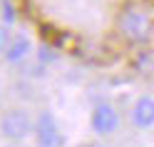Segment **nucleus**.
<instances>
[{"mask_svg":"<svg viewBox=\"0 0 154 147\" xmlns=\"http://www.w3.org/2000/svg\"><path fill=\"white\" fill-rule=\"evenodd\" d=\"M8 43H10V27L8 23H0V53H5Z\"/></svg>","mask_w":154,"mask_h":147,"instance_id":"nucleus-7","label":"nucleus"},{"mask_svg":"<svg viewBox=\"0 0 154 147\" xmlns=\"http://www.w3.org/2000/svg\"><path fill=\"white\" fill-rule=\"evenodd\" d=\"M32 117L27 110H23V107H10V110H5L3 117H0V135L5 137V140L10 142H20L25 140L27 135L32 132Z\"/></svg>","mask_w":154,"mask_h":147,"instance_id":"nucleus-1","label":"nucleus"},{"mask_svg":"<svg viewBox=\"0 0 154 147\" xmlns=\"http://www.w3.org/2000/svg\"><path fill=\"white\" fill-rule=\"evenodd\" d=\"M90 127H92L97 135H112V132L119 127V112L114 110L112 105L100 102V105L92 110V115H90Z\"/></svg>","mask_w":154,"mask_h":147,"instance_id":"nucleus-4","label":"nucleus"},{"mask_svg":"<svg viewBox=\"0 0 154 147\" xmlns=\"http://www.w3.org/2000/svg\"><path fill=\"white\" fill-rule=\"evenodd\" d=\"M0 8H3V0H0Z\"/></svg>","mask_w":154,"mask_h":147,"instance_id":"nucleus-8","label":"nucleus"},{"mask_svg":"<svg viewBox=\"0 0 154 147\" xmlns=\"http://www.w3.org/2000/svg\"><path fill=\"white\" fill-rule=\"evenodd\" d=\"M129 117H132V125L137 130H149V127H154V97H149V95L139 97L132 105Z\"/></svg>","mask_w":154,"mask_h":147,"instance_id":"nucleus-5","label":"nucleus"},{"mask_svg":"<svg viewBox=\"0 0 154 147\" xmlns=\"http://www.w3.org/2000/svg\"><path fill=\"white\" fill-rule=\"evenodd\" d=\"M32 132H35L37 145H45V147H57V145L65 142L62 130H60V122L55 120V115L50 110H42L40 115H37Z\"/></svg>","mask_w":154,"mask_h":147,"instance_id":"nucleus-3","label":"nucleus"},{"mask_svg":"<svg viewBox=\"0 0 154 147\" xmlns=\"http://www.w3.org/2000/svg\"><path fill=\"white\" fill-rule=\"evenodd\" d=\"M5 60L10 62V65H23L27 57L32 55V43H30V37H25V35H17V37H10V43H8L5 47Z\"/></svg>","mask_w":154,"mask_h":147,"instance_id":"nucleus-6","label":"nucleus"},{"mask_svg":"<svg viewBox=\"0 0 154 147\" xmlns=\"http://www.w3.org/2000/svg\"><path fill=\"white\" fill-rule=\"evenodd\" d=\"M119 27H122V35L127 37L129 43H147L149 37H152V20H149V15L144 13V10H137V8H129V10H124L122 15V20H119Z\"/></svg>","mask_w":154,"mask_h":147,"instance_id":"nucleus-2","label":"nucleus"}]
</instances>
